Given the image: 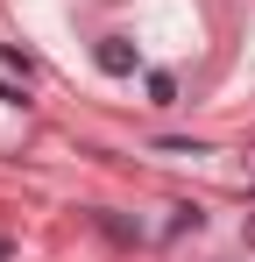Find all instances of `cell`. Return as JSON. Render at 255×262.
<instances>
[{
    "instance_id": "cell-1",
    "label": "cell",
    "mask_w": 255,
    "mask_h": 262,
    "mask_svg": "<svg viewBox=\"0 0 255 262\" xmlns=\"http://www.w3.org/2000/svg\"><path fill=\"white\" fill-rule=\"evenodd\" d=\"M99 64H107L114 78H128V71H135V50H128L121 36H107V43H99Z\"/></svg>"
}]
</instances>
